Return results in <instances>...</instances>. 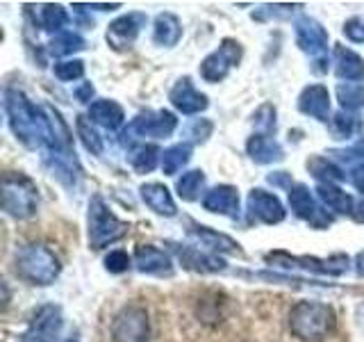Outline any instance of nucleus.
Instances as JSON below:
<instances>
[{
    "label": "nucleus",
    "instance_id": "obj_27",
    "mask_svg": "<svg viewBox=\"0 0 364 342\" xmlns=\"http://www.w3.org/2000/svg\"><path fill=\"white\" fill-rule=\"evenodd\" d=\"M305 167H307V171H310L312 178L318 182V185H323V182H328V185H337V182L346 180L344 169H341L333 157L310 155V157H307Z\"/></svg>",
    "mask_w": 364,
    "mask_h": 342
},
{
    "label": "nucleus",
    "instance_id": "obj_26",
    "mask_svg": "<svg viewBox=\"0 0 364 342\" xmlns=\"http://www.w3.org/2000/svg\"><path fill=\"white\" fill-rule=\"evenodd\" d=\"M182 39V21L173 11H162L153 21V43L164 46V48H173Z\"/></svg>",
    "mask_w": 364,
    "mask_h": 342
},
{
    "label": "nucleus",
    "instance_id": "obj_14",
    "mask_svg": "<svg viewBox=\"0 0 364 342\" xmlns=\"http://www.w3.org/2000/svg\"><path fill=\"white\" fill-rule=\"evenodd\" d=\"M168 247L176 254V258L180 260V265L189 271L219 274V271H225V267H228L221 256L210 254V251H205V249L191 247V244H176V242H168Z\"/></svg>",
    "mask_w": 364,
    "mask_h": 342
},
{
    "label": "nucleus",
    "instance_id": "obj_24",
    "mask_svg": "<svg viewBox=\"0 0 364 342\" xmlns=\"http://www.w3.org/2000/svg\"><path fill=\"white\" fill-rule=\"evenodd\" d=\"M89 121L105 130H119L125 123V110L119 105L117 100L109 98H98L89 105Z\"/></svg>",
    "mask_w": 364,
    "mask_h": 342
},
{
    "label": "nucleus",
    "instance_id": "obj_42",
    "mask_svg": "<svg viewBox=\"0 0 364 342\" xmlns=\"http://www.w3.org/2000/svg\"><path fill=\"white\" fill-rule=\"evenodd\" d=\"M344 37L353 43H364V16H350L348 21H344Z\"/></svg>",
    "mask_w": 364,
    "mask_h": 342
},
{
    "label": "nucleus",
    "instance_id": "obj_28",
    "mask_svg": "<svg viewBox=\"0 0 364 342\" xmlns=\"http://www.w3.org/2000/svg\"><path fill=\"white\" fill-rule=\"evenodd\" d=\"M316 197L326 205V208H330L337 214L353 217V210H355V201H353L350 194L346 190H341L339 185H328V182L316 185Z\"/></svg>",
    "mask_w": 364,
    "mask_h": 342
},
{
    "label": "nucleus",
    "instance_id": "obj_17",
    "mask_svg": "<svg viewBox=\"0 0 364 342\" xmlns=\"http://www.w3.org/2000/svg\"><path fill=\"white\" fill-rule=\"evenodd\" d=\"M134 267L136 271L146 274V276H157V279H171L176 274L171 256L155 244H136Z\"/></svg>",
    "mask_w": 364,
    "mask_h": 342
},
{
    "label": "nucleus",
    "instance_id": "obj_2",
    "mask_svg": "<svg viewBox=\"0 0 364 342\" xmlns=\"http://www.w3.org/2000/svg\"><path fill=\"white\" fill-rule=\"evenodd\" d=\"M335 308L316 299L296 301L289 311V333L303 342L326 340L335 331Z\"/></svg>",
    "mask_w": 364,
    "mask_h": 342
},
{
    "label": "nucleus",
    "instance_id": "obj_22",
    "mask_svg": "<svg viewBox=\"0 0 364 342\" xmlns=\"http://www.w3.org/2000/svg\"><path fill=\"white\" fill-rule=\"evenodd\" d=\"M246 153L255 165H276L284 160V148L271 135H250L246 142Z\"/></svg>",
    "mask_w": 364,
    "mask_h": 342
},
{
    "label": "nucleus",
    "instance_id": "obj_4",
    "mask_svg": "<svg viewBox=\"0 0 364 342\" xmlns=\"http://www.w3.org/2000/svg\"><path fill=\"white\" fill-rule=\"evenodd\" d=\"M128 233H130V224L119 219L100 194H94V197L89 199V210H87L89 247L96 249V251L107 249L112 244L121 242Z\"/></svg>",
    "mask_w": 364,
    "mask_h": 342
},
{
    "label": "nucleus",
    "instance_id": "obj_48",
    "mask_svg": "<svg viewBox=\"0 0 364 342\" xmlns=\"http://www.w3.org/2000/svg\"><path fill=\"white\" fill-rule=\"evenodd\" d=\"M66 342H77V340H73V338H71V340H66Z\"/></svg>",
    "mask_w": 364,
    "mask_h": 342
},
{
    "label": "nucleus",
    "instance_id": "obj_38",
    "mask_svg": "<svg viewBox=\"0 0 364 342\" xmlns=\"http://www.w3.org/2000/svg\"><path fill=\"white\" fill-rule=\"evenodd\" d=\"M53 73L62 83H73V80L85 78V62L82 60H62L53 66Z\"/></svg>",
    "mask_w": 364,
    "mask_h": 342
},
{
    "label": "nucleus",
    "instance_id": "obj_6",
    "mask_svg": "<svg viewBox=\"0 0 364 342\" xmlns=\"http://www.w3.org/2000/svg\"><path fill=\"white\" fill-rule=\"evenodd\" d=\"M3 210L18 222L32 219L39 212V190L30 176L21 171H7L3 176Z\"/></svg>",
    "mask_w": 364,
    "mask_h": 342
},
{
    "label": "nucleus",
    "instance_id": "obj_39",
    "mask_svg": "<svg viewBox=\"0 0 364 342\" xmlns=\"http://www.w3.org/2000/svg\"><path fill=\"white\" fill-rule=\"evenodd\" d=\"M253 123L262 130V135H269L276 130V108L271 103H262L253 114Z\"/></svg>",
    "mask_w": 364,
    "mask_h": 342
},
{
    "label": "nucleus",
    "instance_id": "obj_13",
    "mask_svg": "<svg viewBox=\"0 0 364 342\" xmlns=\"http://www.w3.org/2000/svg\"><path fill=\"white\" fill-rule=\"evenodd\" d=\"M246 210L250 222L255 224H264V226H276L282 224L284 217H287V210H284L282 201L262 187H255L248 192V199H246Z\"/></svg>",
    "mask_w": 364,
    "mask_h": 342
},
{
    "label": "nucleus",
    "instance_id": "obj_16",
    "mask_svg": "<svg viewBox=\"0 0 364 342\" xmlns=\"http://www.w3.org/2000/svg\"><path fill=\"white\" fill-rule=\"evenodd\" d=\"M168 100L178 112L193 117V114H200L210 108V98L203 94L200 89H196L193 80L189 76H182L176 80V85L168 91Z\"/></svg>",
    "mask_w": 364,
    "mask_h": 342
},
{
    "label": "nucleus",
    "instance_id": "obj_30",
    "mask_svg": "<svg viewBox=\"0 0 364 342\" xmlns=\"http://www.w3.org/2000/svg\"><path fill=\"white\" fill-rule=\"evenodd\" d=\"M191 153H193V146L189 142L173 144V146H168L166 151H162V162H159V167H162L164 176H176L178 171H182V167L189 165Z\"/></svg>",
    "mask_w": 364,
    "mask_h": 342
},
{
    "label": "nucleus",
    "instance_id": "obj_12",
    "mask_svg": "<svg viewBox=\"0 0 364 342\" xmlns=\"http://www.w3.org/2000/svg\"><path fill=\"white\" fill-rule=\"evenodd\" d=\"M294 37H296V46L303 53L310 55L312 62L328 57V32L316 19L307 14L294 19Z\"/></svg>",
    "mask_w": 364,
    "mask_h": 342
},
{
    "label": "nucleus",
    "instance_id": "obj_23",
    "mask_svg": "<svg viewBox=\"0 0 364 342\" xmlns=\"http://www.w3.org/2000/svg\"><path fill=\"white\" fill-rule=\"evenodd\" d=\"M139 197L148 208L159 217H166L168 219V217L178 214V205H176L173 194H171L168 187L162 185V182H144L139 187Z\"/></svg>",
    "mask_w": 364,
    "mask_h": 342
},
{
    "label": "nucleus",
    "instance_id": "obj_41",
    "mask_svg": "<svg viewBox=\"0 0 364 342\" xmlns=\"http://www.w3.org/2000/svg\"><path fill=\"white\" fill-rule=\"evenodd\" d=\"M303 7V5H287V3H278V5H264L262 9L253 11V19L257 21H267V19H278V16H291L296 9Z\"/></svg>",
    "mask_w": 364,
    "mask_h": 342
},
{
    "label": "nucleus",
    "instance_id": "obj_9",
    "mask_svg": "<svg viewBox=\"0 0 364 342\" xmlns=\"http://www.w3.org/2000/svg\"><path fill=\"white\" fill-rule=\"evenodd\" d=\"M244 57V46L239 43L237 39L225 37L221 39L219 48H214L205 60L200 62V78L205 83L216 85V83H223V80L230 76V71L235 66H239Z\"/></svg>",
    "mask_w": 364,
    "mask_h": 342
},
{
    "label": "nucleus",
    "instance_id": "obj_5",
    "mask_svg": "<svg viewBox=\"0 0 364 342\" xmlns=\"http://www.w3.org/2000/svg\"><path fill=\"white\" fill-rule=\"evenodd\" d=\"M264 262L269 267H278L284 271H307V274H318V276H344L350 267V260L344 254L316 258V256H294L282 249L269 251L264 256Z\"/></svg>",
    "mask_w": 364,
    "mask_h": 342
},
{
    "label": "nucleus",
    "instance_id": "obj_47",
    "mask_svg": "<svg viewBox=\"0 0 364 342\" xmlns=\"http://www.w3.org/2000/svg\"><path fill=\"white\" fill-rule=\"evenodd\" d=\"M355 271H358L360 279H364V251H360V254L355 256Z\"/></svg>",
    "mask_w": 364,
    "mask_h": 342
},
{
    "label": "nucleus",
    "instance_id": "obj_20",
    "mask_svg": "<svg viewBox=\"0 0 364 342\" xmlns=\"http://www.w3.org/2000/svg\"><path fill=\"white\" fill-rule=\"evenodd\" d=\"M203 208L212 214H223L237 219L242 214V201H239V190L235 185H216L203 194Z\"/></svg>",
    "mask_w": 364,
    "mask_h": 342
},
{
    "label": "nucleus",
    "instance_id": "obj_31",
    "mask_svg": "<svg viewBox=\"0 0 364 342\" xmlns=\"http://www.w3.org/2000/svg\"><path fill=\"white\" fill-rule=\"evenodd\" d=\"M85 48H87V41L73 30H64L60 34H55L48 41V55L53 57H71L73 53L85 51Z\"/></svg>",
    "mask_w": 364,
    "mask_h": 342
},
{
    "label": "nucleus",
    "instance_id": "obj_19",
    "mask_svg": "<svg viewBox=\"0 0 364 342\" xmlns=\"http://www.w3.org/2000/svg\"><path fill=\"white\" fill-rule=\"evenodd\" d=\"M330 157L344 169L350 185L364 194V137H360V140L350 146L333 148V151H330Z\"/></svg>",
    "mask_w": 364,
    "mask_h": 342
},
{
    "label": "nucleus",
    "instance_id": "obj_7",
    "mask_svg": "<svg viewBox=\"0 0 364 342\" xmlns=\"http://www.w3.org/2000/svg\"><path fill=\"white\" fill-rule=\"evenodd\" d=\"M178 128V117L168 110H146L139 112L136 117L128 123V128L123 130V144L134 146L136 140H162V137H171Z\"/></svg>",
    "mask_w": 364,
    "mask_h": 342
},
{
    "label": "nucleus",
    "instance_id": "obj_1",
    "mask_svg": "<svg viewBox=\"0 0 364 342\" xmlns=\"http://www.w3.org/2000/svg\"><path fill=\"white\" fill-rule=\"evenodd\" d=\"M5 114H7V123L11 133H14V137L23 146L30 148V151L43 148L46 133H48V117H46L43 103L41 105H34L21 89L7 87L5 89Z\"/></svg>",
    "mask_w": 364,
    "mask_h": 342
},
{
    "label": "nucleus",
    "instance_id": "obj_11",
    "mask_svg": "<svg viewBox=\"0 0 364 342\" xmlns=\"http://www.w3.org/2000/svg\"><path fill=\"white\" fill-rule=\"evenodd\" d=\"M62 326V311L53 304H46L39 311H34L28 331L21 336V342H60Z\"/></svg>",
    "mask_w": 364,
    "mask_h": 342
},
{
    "label": "nucleus",
    "instance_id": "obj_44",
    "mask_svg": "<svg viewBox=\"0 0 364 342\" xmlns=\"http://www.w3.org/2000/svg\"><path fill=\"white\" fill-rule=\"evenodd\" d=\"M73 94H75V98H77L80 103H85V105H91V103H94L91 98H94L96 89H94V85H91V83H82L80 87H75Z\"/></svg>",
    "mask_w": 364,
    "mask_h": 342
},
{
    "label": "nucleus",
    "instance_id": "obj_33",
    "mask_svg": "<svg viewBox=\"0 0 364 342\" xmlns=\"http://www.w3.org/2000/svg\"><path fill=\"white\" fill-rule=\"evenodd\" d=\"M39 16H41V28L48 30V32H55V34L64 32V28L68 26V23H71V16H68V11L62 5H57V3H46V5H41Z\"/></svg>",
    "mask_w": 364,
    "mask_h": 342
},
{
    "label": "nucleus",
    "instance_id": "obj_18",
    "mask_svg": "<svg viewBox=\"0 0 364 342\" xmlns=\"http://www.w3.org/2000/svg\"><path fill=\"white\" fill-rule=\"evenodd\" d=\"M189 237H193L196 242L200 244V249L210 251V254H228V256H244L242 251V244L232 239L230 235L225 233H219L214 231L210 226H203L198 222H189V228H187Z\"/></svg>",
    "mask_w": 364,
    "mask_h": 342
},
{
    "label": "nucleus",
    "instance_id": "obj_35",
    "mask_svg": "<svg viewBox=\"0 0 364 342\" xmlns=\"http://www.w3.org/2000/svg\"><path fill=\"white\" fill-rule=\"evenodd\" d=\"M75 133L80 137V142H82V146L87 148L91 155H100L102 151H105L102 137L94 128V123L89 121V117H82V114H80V117L75 119Z\"/></svg>",
    "mask_w": 364,
    "mask_h": 342
},
{
    "label": "nucleus",
    "instance_id": "obj_3",
    "mask_svg": "<svg viewBox=\"0 0 364 342\" xmlns=\"http://www.w3.org/2000/svg\"><path fill=\"white\" fill-rule=\"evenodd\" d=\"M14 271L21 281H26L30 285H53L62 271L60 256L48 244L41 242H30L16 249L14 254Z\"/></svg>",
    "mask_w": 364,
    "mask_h": 342
},
{
    "label": "nucleus",
    "instance_id": "obj_40",
    "mask_svg": "<svg viewBox=\"0 0 364 342\" xmlns=\"http://www.w3.org/2000/svg\"><path fill=\"white\" fill-rule=\"evenodd\" d=\"M132 262H134V258L128 256V251L114 249V251H109V254L105 256V269L109 274H125L132 267Z\"/></svg>",
    "mask_w": 364,
    "mask_h": 342
},
{
    "label": "nucleus",
    "instance_id": "obj_8",
    "mask_svg": "<svg viewBox=\"0 0 364 342\" xmlns=\"http://www.w3.org/2000/svg\"><path fill=\"white\" fill-rule=\"evenodd\" d=\"M112 342H151V315L141 304H128L112 322Z\"/></svg>",
    "mask_w": 364,
    "mask_h": 342
},
{
    "label": "nucleus",
    "instance_id": "obj_46",
    "mask_svg": "<svg viewBox=\"0 0 364 342\" xmlns=\"http://www.w3.org/2000/svg\"><path fill=\"white\" fill-rule=\"evenodd\" d=\"M353 219L358 224H364V199L360 203H355V210H353Z\"/></svg>",
    "mask_w": 364,
    "mask_h": 342
},
{
    "label": "nucleus",
    "instance_id": "obj_45",
    "mask_svg": "<svg viewBox=\"0 0 364 342\" xmlns=\"http://www.w3.org/2000/svg\"><path fill=\"white\" fill-rule=\"evenodd\" d=\"M121 3H75L73 9H98V11H114L119 9Z\"/></svg>",
    "mask_w": 364,
    "mask_h": 342
},
{
    "label": "nucleus",
    "instance_id": "obj_25",
    "mask_svg": "<svg viewBox=\"0 0 364 342\" xmlns=\"http://www.w3.org/2000/svg\"><path fill=\"white\" fill-rule=\"evenodd\" d=\"M333 62L337 78L344 80V83H360V80H364V60L355 51L337 43L333 48Z\"/></svg>",
    "mask_w": 364,
    "mask_h": 342
},
{
    "label": "nucleus",
    "instance_id": "obj_15",
    "mask_svg": "<svg viewBox=\"0 0 364 342\" xmlns=\"http://www.w3.org/2000/svg\"><path fill=\"white\" fill-rule=\"evenodd\" d=\"M146 21L148 16L144 11H128V14L114 19L107 26V43L114 51H128L146 28Z\"/></svg>",
    "mask_w": 364,
    "mask_h": 342
},
{
    "label": "nucleus",
    "instance_id": "obj_10",
    "mask_svg": "<svg viewBox=\"0 0 364 342\" xmlns=\"http://www.w3.org/2000/svg\"><path fill=\"white\" fill-rule=\"evenodd\" d=\"M289 208L299 219L307 222L312 228H316V231H326V228L335 224V217L314 199L310 187L301 185V182L289 190Z\"/></svg>",
    "mask_w": 364,
    "mask_h": 342
},
{
    "label": "nucleus",
    "instance_id": "obj_32",
    "mask_svg": "<svg viewBox=\"0 0 364 342\" xmlns=\"http://www.w3.org/2000/svg\"><path fill=\"white\" fill-rule=\"evenodd\" d=\"M205 190V171L203 169H191L187 174H182L176 182V192L182 201H198Z\"/></svg>",
    "mask_w": 364,
    "mask_h": 342
},
{
    "label": "nucleus",
    "instance_id": "obj_37",
    "mask_svg": "<svg viewBox=\"0 0 364 342\" xmlns=\"http://www.w3.org/2000/svg\"><path fill=\"white\" fill-rule=\"evenodd\" d=\"M214 133V123L210 119H191L187 125H185V137L191 146H196V144H205L212 137Z\"/></svg>",
    "mask_w": 364,
    "mask_h": 342
},
{
    "label": "nucleus",
    "instance_id": "obj_43",
    "mask_svg": "<svg viewBox=\"0 0 364 342\" xmlns=\"http://www.w3.org/2000/svg\"><path fill=\"white\" fill-rule=\"evenodd\" d=\"M267 180L271 182L273 187H280V190H287V192L294 187L291 174H287V171H271V174L267 176Z\"/></svg>",
    "mask_w": 364,
    "mask_h": 342
},
{
    "label": "nucleus",
    "instance_id": "obj_36",
    "mask_svg": "<svg viewBox=\"0 0 364 342\" xmlns=\"http://www.w3.org/2000/svg\"><path fill=\"white\" fill-rule=\"evenodd\" d=\"M360 128H362V121L353 112L339 110L335 117L330 119V133H333L335 140H350Z\"/></svg>",
    "mask_w": 364,
    "mask_h": 342
},
{
    "label": "nucleus",
    "instance_id": "obj_21",
    "mask_svg": "<svg viewBox=\"0 0 364 342\" xmlns=\"http://www.w3.org/2000/svg\"><path fill=\"white\" fill-rule=\"evenodd\" d=\"M299 110L321 123L330 121V91L323 85H307L299 96Z\"/></svg>",
    "mask_w": 364,
    "mask_h": 342
},
{
    "label": "nucleus",
    "instance_id": "obj_29",
    "mask_svg": "<svg viewBox=\"0 0 364 342\" xmlns=\"http://www.w3.org/2000/svg\"><path fill=\"white\" fill-rule=\"evenodd\" d=\"M128 162L136 174H151L157 162H162V151L157 144H134L128 153Z\"/></svg>",
    "mask_w": 364,
    "mask_h": 342
},
{
    "label": "nucleus",
    "instance_id": "obj_34",
    "mask_svg": "<svg viewBox=\"0 0 364 342\" xmlns=\"http://www.w3.org/2000/svg\"><path fill=\"white\" fill-rule=\"evenodd\" d=\"M337 100L344 112H358L364 110V85L360 83H341L335 89Z\"/></svg>",
    "mask_w": 364,
    "mask_h": 342
}]
</instances>
